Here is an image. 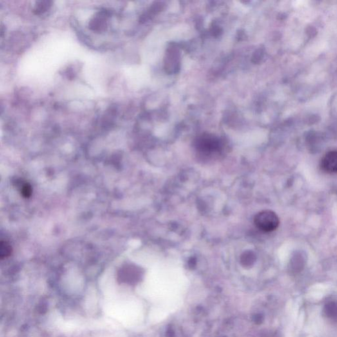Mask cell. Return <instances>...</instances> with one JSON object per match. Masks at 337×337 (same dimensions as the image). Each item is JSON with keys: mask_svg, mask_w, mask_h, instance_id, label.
Here are the masks:
<instances>
[{"mask_svg": "<svg viewBox=\"0 0 337 337\" xmlns=\"http://www.w3.org/2000/svg\"><path fill=\"white\" fill-rule=\"evenodd\" d=\"M279 223L277 215L271 210L262 211L257 213L255 217L256 228L266 233L276 230L279 226Z\"/></svg>", "mask_w": 337, "mask_h": 337, "instance_id": "6da1fadb", "label": "cell"}, {"mask_svg": "<svg viewBox=\"0 0 337 337\" xmlns=\"http://www.w3.org/2000/svg\"><path fill=\"white\" fill-rule=\"evenodd\" d=\"M137 268L132 266H126L121 269L119 278L122 283H131L136 279Z\"/></svg>", "mask_w": 337, "mask_h": 337, "instance_id": "5b68a950", "label": "cell"}, {"mask_svg": "<svg viewBox=\"0 0 337 337\" xmlns=\"http://www.w3.org/2000/svg\"><path fill=\"white\" fill-rule=\"evenodd\" d=\"M198 149L204 154H212L219 151L220 145L219 141L212 137H203L198 141Z\"/></svg>", "mask_w": 337, "mask_h": 337, "instance_id": "7a4b0ae2", "label": "cell"}, {"mask_svg": "<svg viewBox=\"0 0 337 337\" xmlns=\"http://www.w3.org/2000/svg\"><path fill=\"white\" fill-rule=\"evenodd\" d=\"M51 5H52V2L49 1V0L38 1L36 2L33 12L35 15L43 14L51 8Z\"/></svg>", "mask_w": 337, "mask_h": 337, "instance_id": "8992f818", "label": "cell"}, {"mask_svg": "<svg viewBox=\"0 0 337 337\" xmlns=\"http://www.w3.org/2000/svg\"><path fill=\"white\" fill-rule=\"evenodd\" d=\"M0 250H1L0 255H1L2 259H3L4 258L8 257L11 255L12 249H11L10 245L8 242L2 241L1 249Z\"/></svg>", "mask_w": 337, "mask_h": 337, "instance_id": "52a82bcc", "label": "cell"}, {"mask_svg": "<svg viewBox=\"0 0 337 337\" xmlns=\"http://www.w3.org/2000/svg\"><path fill=\"white\" fill-rule=\"evenodd\" d=\"M22 196L24 198H29L32 194V188L30 185L27 183L22 184L21 187L20 188Z\"/></svg>", "mask_w": 337, "mask_h": 337, "instance_id": "9c48e42d", "label": "cell"}, {"mask_svg": "<svg viewBox=\"0 0 337 337\" xmlns=\"http://www.w3.org/2000/svg\"><path fill=\"white\" fill-rule=\"evenodd\" d=\"M320 166L327 174H337V151L327 153L321 159Z\"/></svg>", "mask_w": 337, "mask_h": 337, "instance_id": "277c9868", "label": "cell"}, {"mask_svg": "<svg viewBox=\"0 0 337 337\" xmlns=\"http://www.w3.org/2000/svg\"><path fill=\"white\" fill-rule=\"evenodd\" d=\"M326 313L329 317L335 318L337 317V304L331 302L326 305Z\"/></svg>", "mask_w": 337, "mask_h": 337, "instance_id": "ba28073f", "label": "cell"}, {"mask_svg": "<svg viewBox=\"0 0 337 337\" xmlns=\"http://www.w3.org/2000/svg\"><path fill=\"white\" fill-rule=\"evenodd\" d=\"M108 13L105 11H101L89 22V29L96 33H102L106 30L107 19Z\"/></svg>", "mask_w": 337, "mask_h": 337, "instance_id": "3957f363", "label": "cell"}]
</instances>
